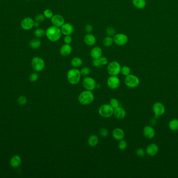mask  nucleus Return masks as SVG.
Here are the masks:
<instances>
[{"label": "nucleus", "mask_w": 178, "mask_h": 178, "mask_svg": "<svg viewBox=\"0 0 178 178\" xmlns=\"http://www.w3.org/2000/svg\"><path fill=\"white\" fill-rule=\"evenodd\" d=\"M135 153L139 157L142 158V157H144L145 156L146 151H145L142 148H138L137 149V150L135 151Z\"/></svg>", "instance_id": "72a5a7b5"}, {"label": "nucleus", "mask_w": 178, "mask_h": 178, "mask_svg": "<svg viewBox=\"0 0 178 178\" xmlns=\"http://www.w3.org/2000/svg\"><path fill=\"white\" fill-rule=\"evenodd\" d=\"M99 143V138L97 135L92 134L90 135L88 140V143L89 145L91 147H95L97 146Z\"/></svg>", "instance_id": "4be33fe9"}, {"label": "nucleus", "mask_w": 178, "mask_h": 178, "mask_svg": "<svg viewBox=\"0 0 178 178\" xmlns=\"http://www.w3.org/2000/svg\"><path fill=\"white\" fill-rule=\"evenodd\" d=\"M106 33L109 36L114 37L116 34L115 30L112 27H109L106 29Z\"/></svg>", "instance_id": "4c0bfd02"}, {"label": "nucleus", "mask_w": 178, "mask_h": 178, "mask_svg": "<svg viewBox=\"0 0 178 178\" xmlns=\"http://www.w3.org/2000/svg\"><path fill=\"white\" fill-rule=\"evenodd\" d=\"M132 4L138 9H143L146 6L145 0H132Z\"/></svg>", "instance_id": "393cba45"}, {"label": "nucleus", "mask_w": 178, "mask_h": 178, "mask_svg": "<svg viewBox=\"0 0 178 178\" xmlns=\"http://www.w3.org/2000/svg\"><path fill=\"white\" fill-rule=\"evenodd\" d=\"M114 42L116 45L122 46L126 45L128 41V37L126 35L122 33L116 34L113 37Z\"/></svg>", "instance_id": "1a4fd4ad"}, {"label": "nucleus", "mask_w": 178, "mask_h": 178, "mask_svg": "<svg viewBox=\"0 0 178 178\" xmlns=\"http://www.w3.org/2000/svg\"><path fill=\"white\" fill-rule=\"evenodd\" d=\"M114 43V39L112 37L107 36L105 37L104 38L103 41V44L105 47H110L112 45H113V43Z\"/></svg>", "instance_id": "cd10ccee"}, {"label": "nucleus", "mask_w": 178, "mask_h": 178, "mask_svg": "<svg viewBox=\"0 0 178 178\" xmlns=\"http://www.w3.org/2000/svg\"><path fill=\"white\" fill-rule=\"evenodd\" d=\"M120 73L124 76H128L129 75L131 74V68L128 66H124L122 67Z\"/></svg>", "instance_id": "7c9ffc66"}, {"label": "nucleus", "mask_w": 178, "mask_h": 178, "mask_svg": "<svg viewBox=\"0 0 178 178\" xmlns=\"http://www.w3.org/2000/svg\"><path fill=\"white\" fill-rule=\"evenodd\" d=\"M52 25L56 27L61 28L65 23V18L59 14L54 15L51 19Z\"/></svg>", "instance_id": "ddd939ff"}, {"label": "nucleus", "mask_w": 178, "mask_h": 178, "mask_svg": "<svg viewBox=\"0 0 178 178\" xmlns=\"http://www.w3.org/2000/svg\"><path fill=\"white\" fill-rule=\"evenodd\" d=\"M97 82L92 77L86 76L82 81V86L86 90L93 91L97 88Z\"/></svg>", "instance_id": "6e6552de"}, {"label": "nucleus", "mask_w": 178, "mask_h": 178, "mask_svg": "<svg viewBox=\"0 0 178 178\" xmlns=\"http://www.w3.org/2000/svg\"><path fill=\"white\" fill-rule=\"evenodd\" d=\"M101 87V85L99 84H97V88H99Z\"/></svg>", "instance_id": "de8ad7c7"}, {"label": "nucleus", "mask_w": 178, "mask_h": 178, "mask_svg": "<svg viewBox=\"0 0 178 178\" xmlns=\"http://www.w3.org/2000/svg\"><path fill=\"white\" fill-rule=\"evenodd\" d=\"M64 43L66 44H69L70 45V43L72 42V37L71 36V35H67V36H65L64 39Z\"/></svg>", "instance_id": "79ce46f5"}, {"label": "nucleus", "mask_w": 178, "mask_h": 178, "mask_svg": "<svg viewBox=\"0 0 178 178\" xmlns=\"http://www.w3.org/2000/svg\"><path fill=\"white\" fill-rule=\"evenodd\" d=\"M159 147L158 145L155 143H151L147 146L146 153L150 156H154L158 153Z\"/></svg>", "instance_id": "f3484780"}, {"label": "nucleus", "mask_w": 178, "mask_h": 178, "mask_svg": "<svg viewBox=\"0 0 178 178\" xmlns=\"http://www.w3.org/2000/svg\"><path fill=\"white\" fill-rule=\"evenodd\" d=\"M60 28H61V34L62 35H64V36L71 35L74 30V28L73 25L70 23H64L63 25Z\"/></svg>", "instance_id": "4468645a"}, {"label": "nucleus", "mask_w": 178, "mask_h": 178, "mask_svg": "<svg viewBox=\"0 0 178 178\" xmlns=\"http://www.w3.org/2000/svg\"><path fill=\"white\" fill-rule=\"evenodd\" d=\"M99 133V135H101L102 137H103V138H107L108 136V134H109V132H108L107 129L104 128L100 129Z\"/></svg>", "instance_id": "c9c22d12"}, {"label": "nucleus", "mask_w": 178, "mask_h": 178, "mask_svg": "<svg viewBox=\"0 0 178 178\" xmlns=\"http://www.w3.org/2000/svg\"><path fill=\"white\" fill-rule=\"evenodd\" d=\"M107 85L111 89H116L120 86V81L117 76H110L107 80Z\"/></svg>", "instance_id": "9b49d317"}, {"label": "nucleus", "mask_w": 178, "mask_h": 178, "mask_svg": "<svg viewBox=\"0 0 178 178\" xmlns=\"http://www.w3.org/2000/svg\"><path fill=\"white\" fill-rule=\"evenodd\" d=\"M83 64L82 60L79 57H74L71 60V65L74 68H79Z\"/></svg>", "instance_id": "b1692460"}, {"label": "nucleus", "mask_w": 178, "mask_h": 178, "mask_svg": "<svg viewBox=\"0 0 178 178\" xmlns=\"http://www.w3.org/2000/svg\"><path fill=\"white\" fill-rule=\"evenodd\" d=\"M93 26L90 24H87L85 27V31L87 34H90L93 31Z\"/></svg>", "instance_id": "37998d69"}, {"label": "nucleus", "mask_w": 178, "mask_h": 178, "mask_svg": "<svg viewBox=\"0 0 178 178\" xmlns=\"http://www.w3.org/2000/svg\"><path fill=\"white\" fill-rule=\"evenodd\" d=\"M143 134L145 138L147 139H152L155 136V131L151 125L145 126L143 130Z\"/></svg>", "instance_id": "2eb2a0df"}, {"label": "nucleus", "mask_w": 178, "mask_h": 178, "mask_svg": "<svg viewBox=\"0 0 178 178\" xmlns=\"http://www.w3.org/2000/svg\"><path fill=\"white\" fill-rule=\"evenodd\" d=\"M26 1H29L30 0H26Z\"/></svg>", "instance_id": "09e8293b"}, {"label": "nucleus", "mask_w": 178, "mask_h": 178, "mask_svg": "<svg viewBox=\"0 0 178 178\" xmlns=\"http://www.w3.org/2000/svg\"><path fill=\"white\" fill-rule=\"evenodd\" d=\"M128 146V144L127 142L125 140H122L119 141L118 144V147L121 151H124L126 150Z\"/></svg>", "instance_id": "c756f323"}, {"label": "nucleus", "mask_w": 178, "mask_h": 178, "mask_svg": "<svg viewBox=\"0 0 178 178\" xmlns=\"http://www.w3.org/2000/svg\"><path fill=\"white\" fill-rule=\"evenodd\" d=\"M103 51L101 47L96 46L91 50L90 55L93 59H98L102 56Z\"/></svg>", "instance_id": "aec40b11"}, {"label": "nucleus", "mask_w": 178, "mask_h": 178, "mask_svg": "<svg viewBox=\"0 0 178 178\" xmlns=\"http://www.w3.org/2000/svg\"><path fill=\"white\" fill-rule=\"evenodd\" d=\"M61 28L54 26H51L45 31V36L49 40L55 43L57 42L61 39Z\"/></svg>", "instance_id": "f257e3e1"}, {"label": "nucleus", "mask_w": 178, "mask_h": 178, "mask_svg": "<svg viewBox=\"0 0 178 178\" xmlns=\"http://www.w3.org/2000/svg\"><path fill=\"white\" fill-rule=\"evenodd\" d=\"M80 71L77 68H72L68 71L67 79L68 82L73 85L79 83L81 79Z\"/></svg>", "instance_id": "7ed1b4c3"}, {"label": "nucleus", "mask_w": 178, "mask_h": 178, "mask_svg": "<svg viewBox=\"0 0 178 178\" xmlns=\"http://www.w3.org/2000/svg\"><path fill=\"white\" fill-rule=\"evenodd\" d=\"M150 123H151V124L152 125H155L156 123V121L155 119H152Z\"/></svg>", "instance_id": "a18cd8bd"}, {"label": "nucleus", "mask_w": 178, "mask_h": 178, "mask_svg": "<svg viewBox=\"0 0 178 178\" xmlns=\"http://www.w3.org/2000/svg\"><path fill=\"white\" fill-rule=\"evenodd\" d=\"M21 164V158L18 155L14 156L10 160V165L14 168H18Z\"/></svg>", "instance_id": "5701e85b"}, {"label": "nucleus", "mask_w": 178, "mask_h": 178, "mask_svg": "<svg viewBox=\"0 0 178 178\" xmlns=\"http://www.w3.org/2000/svg\"><path fill=\"white\" fill-rule=\"evenodd\" d=\"M93 65L95 67L99 68L101 66V63L99 62V59H93Z\"/></svg>", "instance_id": "c03bdc74"}, {"label": "nucleus", "mask_w": 178, "mask_h": 178, "mask_svg": "<svg viewBox=\"0 0 178 178\" xmlns=\"http://www.w3.org/2000/svg\"><path fill=\"white\" fill-rule=\"evenodd\" d=\"M80 73H81L82 76H87L90 73V68L85 66L81 68L80 70Z\"/></svg>", "instance_id": "f704fd0d"}, {"label": "nucleus", "mask_w": 178, "mask_h": 178, "mask_svg": "<svg viewBox=\"0 0 178 178\" xmlns=\"http://www.w3.org/2000/svg\"><path fill=\"white\" fill-rule=\"evenodd\" d=\"M39 79V75L37 73H33L29 76V80L32 82L37 81Z\"/></svg>", "instance_id": "58836bf2"}, {"label": "nucleus", "mask_w": 178, "mask_h": 178, "mask_svg": "<svg viewBox=\"0 0 178 178\" xmlns=\"http://www.w3.org/2000/svg\"><path fill=\"white\" fill-rule=\"evenodd\" d=\"M39 25H40V23H38L37 22H35L34 24V27L38 28L39 26Z\"/></svg>", "instance_id": "49530a36"}, {"label": "nucleus", "mask_w": 178, "mask_h": 178, "mask_svg": "<svg viewBox=\"0 0 178 178\" xmlns=\"http://www.w3.org/2000/svg\"><path fill=\"white\" fill-rule=\"evenodd\" d=\"M114 109L109 104H103L99 107V113L102 117L109 118L114 115Z\"/></svg>", "instance_id": "39448f33"}, {"label": "nucleus", "mask_w": 178, "mask_h": 178, "mask_svg": "<svg viewBox=\"0 0 178 178\" xmlns=\"http://www.w3.org/2000/svg\"><path fill=\"white\" fill-rule=\"evenodd\" d=\"M122 66L117 61H113L108 63L107 71L110 76H117L121 72Z\"/></svg>", "instance_id": "20e7f679"}, {"label": "nucleus", "mask_w": 178, "mask_h": 178, "mask_svg": "<svg viewBox=\"0 0 178 178\" xmlns=\"http://www.w3.org/2000/svg\"><path fill=\"white\" fill-rule=\"evenodd\" d=\"M34 35L37 38H41L45 35V31L42 28H37L34 32Z\"/></svg>", "instance_id": "c85d7f7f"}, {"label": "nucleus", "mask_w": 178, "mask_h": 178, "mask_svg": "<svg viewBox=\"0 0 178 178\" xmlns=\"http://www.w3.org/2000/svg\"><path fill=\"white\" fill-rule=\"evenodd\" d=\"M112 136L115 140L119 141L124 139L125 133L122 129L120 128H116L112 131Z\"/></svg>", "instance_id": "dca6fc26"}, {"label": "nucleus", "mask_w": 178, "mask_h": 178, "mask_svg": "<svg viewBox=\"0 0 178 178\" xmlns=\"http://www.w3.org/2000/svg\"><path fill=\"white\" fill-rule=\"evenodd\" d=\"M152 109L155 114V118H158L161 115H163L166 111L165 106L160 102H156L154 104Z\"/></svg>", "instance_id": "9d476101"}, {"label": "nucleus", "mask_w": 178, "mask_h": 178, "mask_svg": "<svg viewBox=\"0 0 178 178\" xmlns=\"http://www.w3.org/2000/svg\"><path fill=\"white\" fill-rule=\"evenodd\" d=\"M109 104L114 109L120 106L119 102L116 98H112L109 101Z\"/></svg>", "instance_id": "2f4dec72"}, {"label": "nucleus", "mask_w": 178, "mask_h": 178, "mask_svg": "<svg viewBox=\"0 0 178 178\" xmlns=\"http://www.w3.org/2000/svg\"><path fill=\"white\" fill-rule=\"evenodd\" d=\"M168 126L170 130L172 131H177L178 130V119H174L169 122Z\"/></svg>", "instance_id": "bb28decb"}, {"label": "nucleus", "mask_w": 178, "mask_h": 178, "mask_svg": "<svg viewBox=\"0 0 178 178\" xmlns=\"http://www.w3.org/2000/svg\"><path fill=\"white\" fill-rule=\"evenodd\" d=\"M32 68L36 72H39L44 70L45 68V63L42 58L39 56L34 57L31 60Z\"/></svg>", "instance_id": "0eeeda50"}, {"label": "nucleus", "mask_w": 178, "mask_h": 178, "mask_svg": "<svg viewBox=\"0 0 178 178\" xmlns=\"http://www.w3.org/2000/svg\"><path fill=\"white\" fill-rule=\"evenodd\" d=\"M84 42L86 45L89 46H93L97 42L96 37L91 34H86L85 36L84 37Z\"/></svg>", "instance_id": "412c9836"}, {"label": "nucleus", "mask_w": 178, "mask_h": 178, "mask_svg": "<svg viewBox=\"0 0 178 178\" xmlns=\"http://www.w3.org/2000/svg\"><path fill=\"white\" fill-rule=\"evenodd\" d=\"M43 15L45 18H47V19H51L54 15L53 12L50 9H45L43 12Z\"/></svg>", "instance_id": "473e14b6"}, {"label": "nucleus", "mask_w": 178, "mask_h": 178, "mask_svg": "<svg viewBox=\"0 0 178 178\" xmlns=\"http://www.w3.org/2000/svg\"><path fill=\"white\" fill-rule=\"evenodd\" d=\"M18 102L20 105H24L27 102V98L25 96H21L18 98Z\"/></svg>", "instance_id": "a19ab883"}, {"label": "nucleus", "mask_w": 178, "mask_h": 178, "mask_svg": "<svg viewBox=\"0 0 178 178\" xmlns=\"http://www.w3.org/2000/svg\"><path fill=\"white\" fill-rule=\"evenodd\" d=\"M41 44L42 43L40 40L38 38L33 39L30 41L29 43L30 47L34 49H36L39 48L40 47Z\"/></svg>", "instance_id": "a878e982"}, {"label": "nucleus", "mask_w": 178, "mask_h": 178, "mask_svg": "<svg viewBox=\"0 0 178 178\" xmlns=\"http://www.w3.org/2000/svg\"><path fill=\"white\" fill-rule=\"evenodd\" d=\"M45 17L44 16V15L42 14H38L36 17H35V22H37L38 23H42L45 20Z\"/></svg>", "instance_id": "e433bc0d"}, {"label": "nucleus", "mask_w": 178, "mask_h": 178, "mask_svg": "<svg viewBox=\"0 0 178 178\" xmlns=\"http://www.w3.org/2000/svg\"><path fill=\"white\" fill-rule=\"evenodd\" d=\"M72 50V47L70 45L65 43L63 45H61L59 50V52L61 56L66 57L69 56L71 53Z\"/></svg>", "instance_id": "6ab92c4d"}, {"label": "nucleus", "mask_w": 178, "mask_h": 178, "mask_svg": "<svg viewBox=\"0 0 178 178\" xmlns=\"http://www.w3.org/2000/svg\"><path fill=\"white\" fill-rule=\"evenodd\" d=\"M116 118L117 119H124L126 116V111L124 108H123L122 107H118L114 109V115Z\"/></svg>", "instance_id": "a211bd4d"}, {"label": "nucleus", "mask_w": 178, "mask_h": 178, "mask_svg": "<svg viewBox=\"0 0 178 178\" xmlns=\"http://www.w3.org/2000/svg\"><path fill=\"white\" fill-rule=\"evenodd\" d=\"M140 79L139 77L134 75L130 74L124 78V84L129 88H137L140 85Z\"/></svg>", "instance_id": "423d86ee"}, {"label": "nucleus", "mask_w": 178, "mask_h": 178, "mask_svg": "<svg viewBox=\"0 0 178 178\" xmlns=\"http://www.w3.org/2000/svg\"><path fill=\"white\" fill-rule=\"evenodd\" d=\"M35 21L30 17L24 18L21 22V27L25 30H29L34 27V24Z\"/></svg>", "instance_id": "f8f14e48"}, {"label": "nucleus", "mask_w": 178, "mask_h": 178, "mask_svg": "<svg viewBox=\"0 0 178 178\" xmlns=\"http://www.w3.org/2000/svg\"><path fill=\"white\" fill-rule=\"evenodd\" d=\"M99 62L102 66H106L108 63V59L105 56H102L99 59Z\"/></svg>", "instance_id": "ea45409f"}, {"label": "nucleus", "mask_w": 178, "mask_h": 178, "mask_svg": "<svg viewBox=\"0 0 178 178\" xmlns=\"http://www.w3.org/2000/svg\"><path fill=\"white\" fill-rule=\"evenodd\" d=\"M94 100V95L92 91L86 90L82 92L78 96V102L79 103L84 105L87 106L92 104Z\"/></svg>", "instance_id": "f03ea898"}]
</instances>
